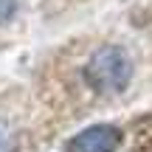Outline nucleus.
<instances>
[{
	"mask_svg": "<svg viewBox=\"0 0 152 152\" xmlns=\"http://www.w3.org/2000/svg\"><path fill=\"white\" fill-rule=\"evenodd\" d=\"M132 79V59L121 45H102L85 65V82L96 93H121Z\"/></svg>",
	"mask_w": 152,
	"mask_h": 152,
	"instance_id": "1",
	"label": "nucleus"
},
{
	"mask_svg": "<svg viewBox=\"0 0 152 152\" xmlns=\"http://www.w3.org/2000/svg\"><path fill=\"white\" fill-rule=\"evenodd\" d=\"M121 147V130L113 124H93L68 141V152H115Z\"/></svg>",
	"mask_w": 152,
	"mask_h": 152,
	"instance_id": "2",
	"label": "nucleus"
},
{
	"mask_svg": "<svg viewBox=\"0 0 152 152\" xmlns=\"http://www.w3.org/2000/svg\"><path fill=\"white\" fill-rule=\"evenodd\" d=\"M0 152H14V135L3 121H0Z\"/></svg>",
	"mask_w": 152,
	"mask_h": 152,
	"instance_id": "3",
	"label": "nucleus"
},
{
	"mask_svg": "<svg viewBox=\"0 0 152 152\" xmlns=\"http://www.w3.org/2000/svg\"><path fill=\"white\" fill-rule=\"evenodd\" d=\"M14 11H17V0H0V26L9 23L14 17Z\"/></svg>",
	"mask_w": 152,
	"mask_h": 152,
	"instance_id": "4",
	"label": "nucleus"
}]
</instances>
